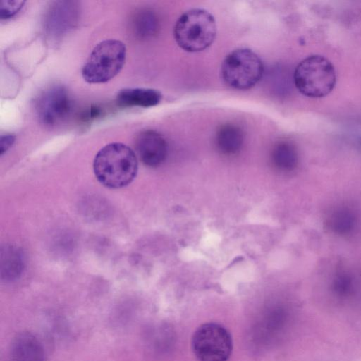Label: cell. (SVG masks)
Segmentation results:
<instances>
[{"instance_id": "obj_15", "label": "cell", "mask_w": 361, "mask_h": 361, "mask_svg": "<svg viewBox=\"0 0 361 361\" xmlns=\"http://www.w3.org/2000/svg\"><path fill=\"white\" fill-rule=\"evenodd\" d=\"M1 276L5 280L17 278L22 271L23 260L20 252L13 247H6L1 252Z\"/></svg>"}, {"instance_id": "obj_6", "label": "cell", "mask_w": 361, "mask_h": 361, "mask_svg": "<svg viewBox=\"0 0 361 361\" xmlns=\"http://www.w3.org/2000/svg\"><path fill=\"white\" fill-rule=\"evenodd\" d=\"M192 348L199 361H227L233 349L232 338L221 325L207 323L194 333Z\"/></svg>"}, {"instance_id": "obj_5", "label": "cell", "mask_w": 361, "mask_h": 361, "mask_svg": "<svg viewBox=\"0 0 361 361\" xmlns=\"http://www.w3.org/2000/svg\"><path fill=\"white\" fill-rule=\"evenodd\" d=\"M224 81L236 90L254 87L264 74L261 59L249 49H238L224 59L221 70Z\"/></svg>"}, {"instance_id": "obj_16", "label": "cell", "mask_w": 361, "mask_h": 361, "mask_svg": "<svg viewBox=\"0 0 361 361\" xmlns=\"http://www.w3.org/2000/svg\"><path fill=\"white\" fill-rule=\"evenodd\" d=\"M133 23L136 35L140 37H151L158 29L156 16L150 11L145 10L137 13Z\"/></svg>"}, {"instance_id": "obj_14", "label": "cell", "mask_w": 361, "mask_h": 361, "mask_svg": "<svg viewBox=\"0 0 361 361\" xmlns=\"http://www.w3.org/2000/svg\"><path fill=\"white\" fill-rule=\"evenodd\" d=\"M271 157L274 166L283 171L293 170L298 163L296 148L288 142L277 143L272 149Z\"/></svg>"}, {"instance_id": "obj_4", "label": "cell", "mask_w": 361, "mask_h": 361, "mask_svg": "<svg viewBox=\"0 0 361 361\" xmlns=\"http://www.w3.org/2000/svg\"><path fill=\"white\" fill-rule=\"evenodd\" d=\"M126 55L125 44L118 39H106L97 44L82 70L89 83H103L115 77L122 69Z\"/></svg>"}, {"instance_id": "obj_18", "label": "cell", "mask_w": 361, "mask_h": 361, "mask_svg": "<svg viewBox=\"0 0 361 361\" xmlns=\"http://www.w3.org/2000/svg\"><path fill=\"white\" fill-rule=\"evenodd\" d=\"M25 1L2 0L0 5L1 19H8L13 16L23 6Z\"/></svg>"}, {"instance_id": "obj_11", "label": "cell", "mask_w": 361, "mask_h": 361, "mask_svg": "<svg viewBox=\"0 0 361 361\" xmlns=\"http://www.w3.org/2000/svg\"><path fill=\"white\" fill-rule=\"evenodd\" d=\"M161 94L150 88H128L121 90L117 94V103L121 106L150 107L158 104Z\"/></svg>"}, {"instance_id": "obj_20", "label": "cell", "mask_w": 361, "mask_h": 361, "mask_svg": "<svg viewBox=\"0 0 361 361\" xmlns=\"http://www.w3.org/2000/svg\"><path fill=\"white\" fill-rule=\"evenodd\" d=\"M102 110L99 107L92 106L85 112L82 113L81 118L83 121L94 119L100 116Z\"/></svg>"}, {"instance_id": "obj_9", "label": "cell", "mask_w": 361, "mask_h": 361, "mask_svg": "<svg viewBox=\"0 0 361 361\" xmlns=\"http://www.w3.org/2000/svg\"><path fill=\"white\" fill-rule=\"evenodd\" d=\"M44 348L30 333H21L13 339L11 348V361H44Z\"/></svg>"}, {"instance_id": "obj_12", "label": "cell", "mask_w": 361, "mask_h": 361, "mask_svg": "<svg viewBox=\"0 0 361 361\" xmlns=\"http://www.w3.org/2000/svg\"><path fill=\"white\" fill-rule=\"evenodd\" d=\"M216 143L221 153L226 155L235 154L243 146V131L235 125L224 124L216 132Z\"/></svg>"}, {"instance_id": "obj_17", "label": "cell", "mask_w": 361, "mask_h": 361, "mask_svg": "<svg viewBox=\"0 0 361 361\" xmlns=\"http://www.w3.org/2000/svg\"><path fill=\"white\" fill-rule=\"evenodd\" d=\"M332 286L337 294L346 295L353 288V279L346 271L338 270L334 277Z\"/></svg>"}, {"instance_id": "obj_1", "label": "cell", "mask_w": 361, "mask_h": 361, "mask_svg": "<svg viewBox=\"0 0 361 361\" xmlns=\"http://www.w3.org/2000/svg\"><path fill=\"white\" fill-rule=\"evenodd\" d=\"M138 163L135 152L127 145L114 142L102 147L96 154L93 169L97 180L110 188L129 184L135 177Z\"/></svg>"}, {"instance_id": "obj_2", "label": "cell", "mask_w": 361, "mask_h": 361, "mask_svg": "<svg viewBox=\"0 0 361 361\" xmlns=\"http://www.w3.org/2000/svg\"><path fill=\"white\" fill-rule=\"evenodd\" d=\"M216 34V25L213 16L200 8L190 9L183 13L173 30L178 45L189 52L201 51L209 47Z\"/></svg>"}, {"instance_id": "obj_8", "label": "cell", "mask_w": 361, "mask_h": 361, "mask_svg": "<svg viewBox=\"0 0 361 361\" xmlns=\"http://www.w3.org/2000/svg\"><path fill=\"white\" fill-rule=\"evenodd\" d=\"M135 149L143 164L151 167L161 165L168 153L165 139L152 130H144L137 136Z\"/></svg>"}, {"instance_id": "obj_10", "label": "cell", "mask_w": 361, "mask_h": 361, "mask_svg": "<svg viewBox=\"0 0 361 361\" xmlns=\"http://www.w3.org/2000/svg\"><path fill=\"white\" fill-rule=\"evenodd\" d=\"M72 1H57L48 11L47 29L54 35L61 34L74 24L75 7Z\"/></svg>"}, {"instance_id": "obj_7", "label": "cell", "mask_w": 361, "mask_h": 361, "mask_svg": "<svg viewBox=\"0 0 361 361\" xmlns=\"http://www.w3.org/2000/svg\"><path fill=\"white\" fill-rule=\"evenodd\" d=\"M35 104L40 121L47 126L61 122L68 116L71 109V102L66 90L59 85L43 91Z\"/></svg>"}, {"instance_id": "obj_3", "label": "cell", "mask_w": 361, "mask_h": 361, "mask_svg": "<svg viewBox=\"0 0 361 361\" xmlns=\"http://www.w3.org/2000/svg\"><path fill=\"white\" fill-rule=\"evenodd\" d=\"M293 80L296 88L303 95L320 98L333 90L336 75L333 64L326 58L311 55L297 66Z\"/></svg>"}, {"instance_id": "obj_19", "label": "cell", "mask_w": 361, "mask_h": 361, "mask_svg": "<svg viewBox=\"0 0 361 361\" xmlns=\"http://www.w3.org/2000/svg\"><path fill=\"white\" fill-rule=\"evenodd\" d=\"M15 136L13 135H1L0 139V153L2 155L13 144Z\"/></svg>"}, {"instance_id": "obj_13", "label": "cell", "mask_w": 361, "mask_h": 361, "mask_svg": "<svg viewBox=\"0 0 361 361\" xmlns=\"http://www.w3.org/2000/svg\"><path fill=\"white\" fill-rule=\"evenodd\" d=\"M357 224L354 211L347 207L334 210L327 219L328 227L335 233L345 235L352 232Z\"/></svg>"}]
</instances>
